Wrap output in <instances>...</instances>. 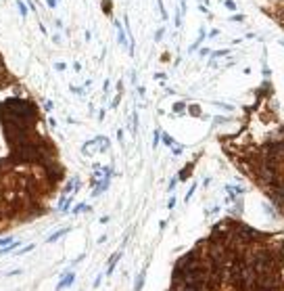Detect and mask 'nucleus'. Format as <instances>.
<instances>
[{"instance_id": "f257e3e1", "label": "nucleus", "mask_w": 284, "mask_h": 291, "mask_svg": "<svg viewBox=\"0 0 284 291\" xmlns=\"http://www.w3.org/2000/svg\"><path fill=\"white\" fill-rule=\"evenodd\" d=\"M0 117H17V119H25V122H32L36 117V107L25 101V99H9L0 105Z\"/></svg>"}, {"instance_id": "f03ea898", "label": "nucleus", "mask_w": 284, "mask_h": 291, "mask_svg": "<svg viewBox=\"0 0 284 291\" xmlns=\"http://www.w3.org/2000/svg\"><path fill=\"white\" fill-rule=\"evenodd\" d=\"M73 279H75V277H73V272H69L67 277H63V281L59 283V289H65V287H69L71 283H73Z\"/></svg>"}, {"instance_id": "7ed1b4c3", "label": "nucleus", "mask_w": 284, "mask_h": 291, "mask_svg": "<svg viewBox=\"0 0 284 291\" xmlns=\"http://www.w3.org/2000/svg\"><path fill=\"white\" fill-rule=\"evenodd\" d=\"M67 233H69V228H61V230H57L55 235H50V237L46 239V241H48V243H55L57 239H61V237H63V235H67Z\"/></svg>"}, {"instance_id": "20e7f679", "label": "nucleus", "mask_w": 284, "mask_h": 291, "mask_svg": "<svg viewBox=\"0 0 284 291\" xmlns=\"http://www.w3.org/2000/svg\"><path fill=\"white\" fill-rule=\"evenodd\" d=\"M119 258H121V253H119V251H117V253H115V256H113V258L109 260V270H107L109 274L113 272V268H115V264H117V260H119Z\"/></svg>"}, {"instance_id": "39448f33", "label": "nucleus", "mask_w": 284, "mask_h": 291, "mask_svg": "<svg viewBox=\"0 0 284 291\" xmlns=\"http://www.w3.org/2000/svg\"><path fill=\"white\" fill-rule=\"evenodd\" d=\"M19 245V241H15V243H9V247H4V249H0V256H4V253H9V251H13L15 247Z\"/></svg>"}, {"instance_id": "423d86ee", "label": "nucleus", "mask_w": 284, "mask_h": 291, "mask_svg": "<svg viewBox=\"0 0 284 291\" xmlns=\"http://www.w3.org/2000/svg\"><path fill=\"white\" fill-rule=\"evenodd\" d=\"M88 209H90V207L82 203V205H75V207H73V214H82V212H88Z\"/></svg>"}, {"instance_id": "0eeeda50", "label": "nucleus", "mask_w": 284, "mask_h": 291, "mask_svg": "<svg viewBox=\"0 0 284 291\" xmlns=\"http://www.w3.org/2000/svg\"><path fill=\"white\" fill-rule=\"evenodd\" d=\"M184 109H186L184 103H176V105H174V111H176V113H184Z\"/></svg>"}, {"instance_id": "6e6552de", "label": "nucleus", "mask_w": 284, "mask_h": 291, "mask_svg": "<svg viewBox=\"0 0 284 291\" xmlns=\"http://www.w3.org/2000/svg\"><path fill=\"white\" fill-rule=\"evenodd\" d=\"M142 281H144V272H140V277H138V281H136V291L142 289Z\"/></svg>"}, {"instance_id": "1a4fd4ad", "label": "nucleus", "mask_w": 284, "mask_h": 291, "mask_svg": "<svg viewBox=\"0 0 284 291\" xmlns=\"http://www.w3.org/2000/svg\"><path fill=\"white\" fill-rule=\"evenodd\" d=\"M17 6H19V11H21V15H23V17L27 15V9H25V4H23V2H17Z\"/></svg>"}, {"instance_id": "9d476101", "label": "nucleus", "mask_w": 284, "mask_h": 291, "mask_svg": "<svg viewBox=\"0 0 284 291\" xmlns=\"http://www.w3.org/2000/svg\"><path fill=\"white\" fill-rule=\"evenodd\" d=\"M34 247H36V245L32 243V245H27V247H23V249H21V251H17V253H19V256H21V253H27V251H29V249H34Z\"/></svg>"}, {"instance_id": "9b49d317", "label": "nucleus", "mask_w": 284, "mask_h": 291, "mask_svg": "<svg viewBox=\"0 0 284 291\" xmlns=\"http://www.w3.org/2000/svg\"><path fill=\"white\" fill-rule=\"evenodd\" d=\"M226 6H228L230 11H234V9H236V4H234V0H226Z\"/></svg>"}, {"instance_id": "f8f14e48", "label": "nucleus", "mask_w": 284, "mask_h": 291, "mask_svg": "<svg viewBox=\"0 0 284 291\" xmlns=\"http://www.w3.org/2000/svg\"><path fill=\"white\" fill-rule=\"evenodd\" d=\"M46 4H48L50 9H55V6H57V0H46Z\"/></svg>"}, {"instance_id": "ddd939ff", "label": "nucleus", "mask_w": 284, "mask_h": 291, "mask_svg": "<svg viewBox=\"0 0 284 291\" xmlns=\"http://www.w3.org/2000/svg\"><path fill=\"white\" fill-rule=\"evenodd\" d=\"M9 243H13L11 239H0V245H9Z\"/></svg>"}, {"instance_id": "4468645a", "label": "nucleus", "mask_w": 284, "mask_h": 291, "mask_svg": "<svg viewBox=\"0 0 284 291\" xmlns=\"http://www.w3.org/2000/svg\"><path fill=\"white\" fill-rule=\"evenodd\" d=\"M228 51H217V53H213V57H222V55H226Z\"/></svg>"}]
</instances>
